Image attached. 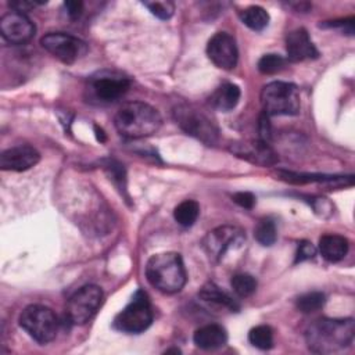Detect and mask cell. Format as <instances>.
I'll return each instance as SVG.
<instances>
[{
    "label": "cell",
    "mask_w": 355,
    "mask_h": 355,
    "mask_svg": "<svg viewBox=\"0 0 355 355\" xmlns=\"http://www.w3.org/2000/svg\"><path fill=\"white\" fill-rule=\"evenodd\" d=\"M354 320L318 319L306 330L305 338L309 349L319 354H334L349 347L354 340Z\"/></svg>",
    "instance_id": "obj_1"
},
{
    "label": "cell",
    "mask_w": 355,
    "mask_h": 355,
    "mask_svg": "<svg viewBox=\"0 0 355 355\" xmlns=\"http://www.w3.org/2000/svg\"><path fill=\"white\" fill-rule=\"evenodd\" d=\"M159 112L147 103L129 101L119 107L114 123L116 130L129 139H140L154 135L161 126Z\"/></svg>",
    "instance_id": "obj_2"
},
{
    "label": "cell",
    "mask_w": 355,
    "mask_h": 355,
    "mask_svg": "<svg viewBox=\"0 0 355 355\" xmlns=\"http://www.w3.org/2000/svg\"><path fill=\"white\" fill-rule=\"evenodd\" d=\"M148 283L165 294H173L183 288L187 280L182 257L178 252H159L146 263Z\"/></svg>",
    "instance_id": "obj_3"
},
{
    "label": "cell",
    "mask_w": 355,
    "mask_h": 355,
    "mask_svg": "<svg viewBox=\"0 0 355 355\" xmlns=\"http://www.w3.org/2000/svg\"><path fill=\"white\" fill-rule=\"evenodd\" d=\"M261 104L266 115H297L301 108L300 92L295 85L275 80L262 87Z\"/></svg>",
    "instance_id": "obj_4"
},
{
    "label": "cell",
    "mask_w": 355,
    "mask_h": 355,
    "mask_svg": "<svg viewBox=\"0 0 355 355\" xmlns=\"http://www.w3.org/2000/svg\"><path fill=\"white\" fill-rule=\"evenodd\" d=\"M176 123L190 136L207 143L214 144L218 139V126L215 121L205 114L204 110L191 104H179L173 108Z\"/></svg>",
    "instance_id": "obj_5"
},
{
    "label": "cell",
    "mask_w": 355,
    "mask_h": 355,
    "mask_svg": "<svg viewBox=\"0 0 355 355\" xmlns=\"http://www.w3.org/2000/svg\"><path fill=\"white\" fill-rule=\"evenodd\" d=\"M19 326L37 343L47 344L57 336L58 319L49 306L35 304L22 311Z\"/></svg>",
    "instance_id": "obj_6"
},
{
    "label": "cell",
    "mask_w": 355,
    "mask_h": 355,
    "mask_svg": "<svg viewBox=\"0 0 355 355\" xmlns=\"http://www.w3.org/2000/svg\"><path fill=\"white\" fill-rule=\"evenodd\" d=\"M153 322V309L147 294L143 290H137L132 301L116 315L114 327L123 333H141Z\"/></svg>",
    "instance_id": "obj_7"
},
{
    "label": "cell",
    "mask_w": 355,
    "mask_h": 355,
    "mask_svg": "<svg viewBox=\"0 0 355 355\" xmlns=\"http://www.w3.org/2000/svg\"><path fill=\"white\" fill-rule=\"evenodd\" d=\"M130 79L118 71L103 69L89 78V96L98 103H112L121 98L129 89Z\"/></svg>",
    "instance_id": "obj_8"
},
{
    "label": "cell",
    "mask_w": 355,
    "mask_h": 355,
    "mask_svg": "<svg viewBox=\"0 0 355 355\" xmlns=\"http://www.w3.org/2000/svg\"><path fill=\"white\" fill-rule=\"evenodd\" d=\"M245 240V233L241 227L223 225L208 232L202 240L204 251L212 261H220L227 251L240 248Z\"/></svg>",
    "instance_id": "obj_9"
},
{
    "label": "cell",
    "mask_w": 355,
    "mask_h": 355,
    "mask_svg": "<svg viewBox=\"0 0 355 355\" xmlns=\"http://www.w3.org/2000/svg\"><path fill=\"white\" fill-rule=\"evenodd\" d=\"M103 302V290L96 284L79 288L67 304V316L75 324L89 322Z\"/></svg>",
    "instance_id": "obj_10"
},
{
    "label": "cell",
    "mask_w": 355,
    "mask_h": 355,
    "mask_svg": "<svg viewBox=\"0 0 355 355\" xmlns=\"http://www.w3.org/2000/svg\"><path fill=\"white\" fill-rule=\"evenodd\" d=\"M40 44L64 64L76 62L87 51V46L83 40L64 32L46 33L40 39Z\"/></svg>",
    "instance_id": "obj_11"
},
{
    "label": "cell",
    "mask_w": 355,
    "mask_h": 355,
    "mask_svg": "<svg viewBox=\"0 0 355 355\" xmlns=\"http://www.w3.org/2000/svg\"><path fill=\"white\" fill-rule=\"evenodd\" d=\"M207 54L218 68L225 71L233 69L239 58V50L234 37L227 32L215 33L207 44Z\"/></svg>",
    "instance_id": "obj_12"
},
{
    "label": "cell",
    "mask_w": 355,
    "mask_h": 355,
    "mask_svg": "<svg viewBox=\"0 0 355 355\" xmlns=\"http://www.w3.org/2000/svg\"><path fill=\"white\" fill-rule=\"evenodd\" d=\"M35 31V24L24 12L11 11L0 19L1 36L11 44L26 43L33 37Z\"/></svg>",
    "instance_id": "obj_13"
},
{
    "label": "cell",
    "mask_w": 355,
    "mask_h": 355,
    "mask_svg": "<svg viewBox=\"0 0 355 355\" xmlns=\"http://www.w3.org/2000/svg\"><path fill=\"white\" fill-rule=\"evenodd\" d=\"M229 150L239 158L259 166H272L279 161L277 154L270 147V144L259 139L232 143Z\"/></svg>",
    "instance_id": "obj_14"
},
{
    "label": "cell",
    "mask_w": 355,
    "mask_h": 355,
    "mask_svg": "<svg viewBox=\"0 0 355 355\" xmlns=\"http://www.w3.org/2000/svg\"><path fill=\"white\" fill-rule=\"evenodd\" d=\"M40 159V154L36 148L28 144L15 146L7 148L0 155V168L3 171L22 172L35 166Z\"/></svg>",
    "instance_id": "obj_15"
},
{
    "label": "cell",
    "mask_w": 355,
    "mask_h": 355,
    "mask_svg": "<svg viewBox=\"0 0 355 355\" xmlns=\"http://www.w3.org/2000/svg\"><path fill=\"white\" fill-rule=\"evenodd\" d=\"M287 60L291 62H300L304 60H312L319 55L315 44L309 39L308 32L304 28L291 31L286 37Z\"/></svg>",
    "instance_id": "obj_16"
},
{
    "label": "cell",
    "mask_w": 355,
    "mask_h": 355,
    "mask_svg": "<svg viewBox=\"0 0 355 355\" xmlns=\"http://www.w3.org/2000/svg\"><path fill=\"white\" fill-rule=\"evenodd\" d=\"M194 344L205 351H212L223 347L227 341L226 330L219 324H205L196 330L193 336Z\"/></svg>",
    "instance_id": "obj_17"
},
{
    "label": "cell",
    "mask_w": 355,
    "mask_h": 355,
    "mask_svg": "<svg viewBox=\"0 0 355 355\" xmlns=\"http://www.w3.org/2000/svg\"><path fill=\"white\" fill-rule=\"evenodd\" d=\"M240 100V87L234 83H223L209 96V104L222 112L232 111Z\"/></svg>",
    "instance_id": "obj_18"
},
{
    "label": "cell",
    "mask_w": 355,
    "mask_h": 355,
    "mask_svg": "<svg viewBox=\"0 0 355 355\" xmlns=\"http://www.w3.org/2000/svg\"><path fill=\"white\" fill-rule=\"evenodd\" d=\"M319 251L326 261L338 262L348 252V240L340 234H324L319 240Z\"/></svg>",
    "instance_id": "obj_19"
},
{
    "label": "cell",
    "mask_w": 355,
    "mask_h": 355,
    "mask_svg": "<svg viewBox=\"0 0 355 355\" xmlns=\"http://www.w3.org/2000/svg\"><path fill=\"white\" fill-rule=\"evenodd\" d=\"M198 294H200L201 300L225 306L230 311H239V308H240L239 304L226 291H223L220 287H218L215 283L204 284Z\"/></svg>",
    "instance_id": "obj_20"
},
{
    "label": "cell",
    "mask_w": 355,
    "mask_h": 355,
    "mask_svg": "<svg viewBox=\"0 0 355 355\" xmlns=\"http://www.w3.org/2000/svg\"><path fill=\"white\" fill-rule=\"evenodd\" d=\"M241 22L252 31H262L269 24V14L259 6H250L240 12Z\"/></svg>",
    "instance_id": "obj_21"
},
{
    "label": "cell",
    "mask_w": 355,
    "mask_h": 355,
    "mask_svg": "<svg viewBox=\"0 0 355 355\" xmlns=\"http://www.w3.org/2000/svg\"><path fill=\"white\" fill-rule=\"evenodd\" d=\"M200 214V205L194 200H184L182 201L173 211L175 220L184 227L191 226Z\"/></svg>",
    "instance_id": "obj_22"
},
{
    "label": "cell",
    "mask_w": 355,
    "mask_h": 355,
    "mask_svg": "<svg viewBox=\"0 0 355 355\" xmlns=\"http://www.w3.org/2000/svg\"><path fill=\"white\" fill-rule=\"evenodd\" d=\"M254 237L262 245H272V244H275V241L277 239V232H276L275 222L272 219H269V218L261 219L257 223L255 229H254Z\"/></svg>",
    "instance_id": "obj_23"
},
{
    "label": "cell",
    "mask_w": 355,
    "mask_h": 355,
    "mask_svg": "<svg viewBox=\"0 0 355 355\" xmlns=\"http://www.w3.org/2000/svg\"><path fill=\"white\" fill-rule=\"evenodd\" d=\"M248 341L259 349H269L273 345V331L266 324L255 326L248 333Z\"/></svg>",
    "instance_id": "obj_24"
},
{
    "label": "cell",
    "mask_w": 355,
    "mask_h": 355,
    "mask_svg": "<svg viewBox=\"0 0 355 355\" xmlns=\"http://www.w3.org/2000/svg\"><path fill=\"white\" fill-rule=\"evenodd\" d=\"M230 286L239 297H250L257 290V280L247 273H237L232 277Z\"/></svg>",
    "instance_id": "obj_25"
},
{
    "label": "cell",
    "mask_w": 355,
    "mask_h": 355,
    "mask_svg": "<svg viewBox=\"0 0 355 355\" xmlns=\"http://www.w3.org/2000/svg\"><path fill=\"white\" fill-rule=\"evenodd\" d=\"M324 301H326V297L323 293L311 291V293H306V294L298 297L297 308L304 313H309V312H315V311L320 309L324 305Z\"/></svg>",
    "instance_id": "obj_26"
},
{
    "label": "cell",
    "mask_w": 355,
    "mask_h": 355,
    "mask_svg": "<svg viewBox=\"0 0 355 355\" xmlns=\"http://www.w3.org/2000/svg\"><path fill=\"white\" fill-rule=\"evenodd\" d=\"M286 65V60L279 54H265L258 61V69L263 75H273L280 72Z\"/></svg>",
    "instance_id": "obj_27"
},
{
    "label": "cell",
    "mask_w": 355,
    "mask_h": 355,
    "mask_svg": "<svg viewBox=\"0 0 355 355\" xmlns=\"http://www.w3.org/2000/svg\"><path fill=\"white\" fill-rule=\"evenodd\" d=\"M104 171L110 176V179L114 182V184L121 190H126V176H125V169L123 165H121L115 159H107L104 162Z\"/></svg>",
    "instance_id": "obj_28"
},
{
    "label": "cell",
    "mask_w": 355,
    "mask_h": 355,
    "mask_svg": "<svg viewBox=\"0 0 355 355\" xmlns=\"http://www.w3.org/2000/svg\"><path fill=\"white\" fill-rule=\"evenodd\" d=\"M153 15L158 17L159 19H168L172 17L175 11V6L172 1H144L143 3Z\"/></svg>",
    "instance_id": "obj_29"
},
{
    "label": "cell",
    "mask_w": 355,
    "mask_h": 355,
    "mask_svg": "<svg viewBox=\"0 0 355 355\" xmlns=\"http://www.w3.org/2000/svg\"><path fill=\"white\" fill-rule=\"evenodd\" d=\"M316 255V248L313 247L312 243L302 240L298 243V248H297V254H295V263L298 262H304L308 259H312Z\"/></svg>",
    "instance_id": "obj_30"
},
{
    "label": "cell",
    "mask_w": 355,
    "mask_h": 355,
    "mask_svg": "<svg viewBox=\"0 0 355 355\" xmlns=\"http://www.w3.org/2000/svg\"><path fill=\"white\" fill-rule=\"evenodd\" d=\"M233 201L241 208L251 209L255 205V196L250 191H239L233 194Z\"/></svg>",
    "instance_id": "obj_31"
},
{
    "label": "cell",
    "mask_w": 355,
    "mask_h": 355,
    "mask_svg": "<svg viewBox=\"0 0 355 355\" xmlns=\"http://www.w3.org/2000/svg\"><path fill=\"white\" fill-rule=\"evenodd\" d=\"M258 130H259V140L269 143L270 137H272V129H270V123H269V115H266L265 112L259 116Z\"/></svg>",
    "instance_id": "obj_32"
},
{
    "label": "cell",
    "mask_w": 355,
    "mask_h": 355,
    "mask_svg": "<svg viewBox=\"0 0 355 355\" xmlns=\"http://www.w3.org/2000/svg\"><path fill=\"white\" fill-rule=\"evenodd\" d=\"M64 7L67 10V14L71 19H78L83 11V3L82 1H65Z\"/></svg>",
    "instance_id": "obj_33"
},
{
    "label": "cell",
    "mask_w": 355,
    "mask_h": 355,
    "mask_svg": "<svg viewBox=\"0 0 355 355\" xmlns=\"http://www.w3.org/2000/svg\"><path fill=\"white\" fill-rule=\"evenodd\" d=\"M36 4H43V3L32 1V0H14V1H10V7H11L14 11H18V12L28 11V10H31L32 7H35Z\"/></svg>",
    "instance_id": "obj_34"
},
{
    "label": "cell",
    "mask_w": 355,
    "mask_h": 355,
    "mask_svg": "<svg viewBox=\"0 0 355 355\" xmlns=\"http://www.w3.org/2000/svg\"><path fill=\"white\" fill-rule=\"evenodd\" d=\"M331 28H341L347 35H354V18L341 19V21H331V24H327Z\"/></svg>",
    "instance_id": "obj_35"
},
{
    "label": "cell",
    "mask_w": 355,
    "mask_h": 355,
    "mask_svg": "<svg viewBox=\"0 0 355 355\" xmlns=\"http://www.w3.org/2000/svg\"><path fill=\"white\" fill-rule=\"evenodd\" d=\"M94 132H96V137H97V140L100 141V143H104L105 141V133H104V130L101 129V128H98V126H94Z\"/></svg>",
    "instance_id": "obj_36"
}]
</instances>
